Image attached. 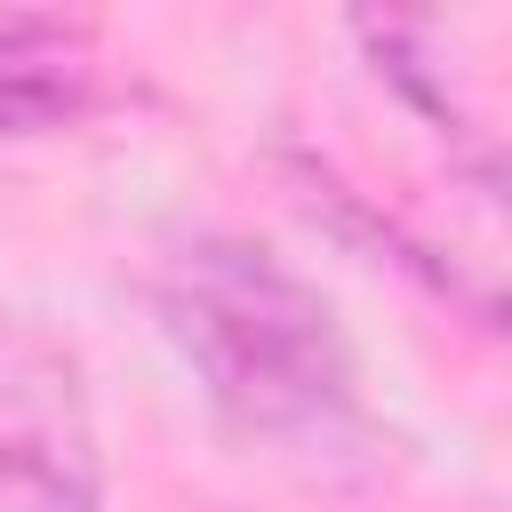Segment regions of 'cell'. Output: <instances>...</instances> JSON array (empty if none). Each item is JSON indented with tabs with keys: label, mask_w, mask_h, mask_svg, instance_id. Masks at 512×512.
Returning a JSON list of instances; mask_svg holds the SVG:
<instances>
[{
	"label": "cell",
	"mask_w": 512,
	"mask_h": 512,
	"mask_svg": "<svg viewBox=\"0 0 512 512\" xmlns=\"http://www.w3.org/2000/svg\"><path fill=\"white\" fill-rule=\"evenodd\" d=\"M160 320L200 376L208 408L256 448L328 456L360 432L352 352L328 296L272 248L200 232L160 272Z\"/></svg>",
	"instance_id": "cell-1"
},
{
	"label": "cell",
	"mask_w": 512,
	"mask_h": 512,
	"mask_svg": "<svg viewBox=\"0 0 512 512\" xmlns=\"http://www.w3.org/2000/svg\"><path fill=\"white\" fill-rule=\"evenodd\" d=\"M40 40H64V32L40 24V16H8V24H0V136L56 128V120L80 104L72 72H56V64L40 56Z\"/></svg>",
	"instance_id": "cell-3"
},
{
	"label": "cell",
	"mask_w": 512,
	"mask_h": 512,
	"mask_svg": "<svg viewBox=\"0 0 512 512\" xmlns=\"http://www.w3.org/2000/svg\"><path fill=\"white\" fill-rule=\"evenodd\" d=\"M96 504H104V456L80 360L40 328L0 320V512H96Z\"/></svg>",
	"instance_id": "cell-2"
}]
</instances>
